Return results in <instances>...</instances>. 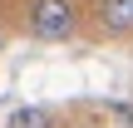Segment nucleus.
I'll return each instance as SVG.
<instances>
[{"label": "nucleus", "instance_id": "nucleus-1", "mask_svg": "<svg viewBox=\"0 0 133 128\" xmlns=\"http://www.w3.org/2000/svg\"><path fill=\"white\" fill-rule=\"evenodd\" d=\"M25 25H30L35 39L59 44V39H69V35L79 30V10H74V0H30Z\"/></svg>", "mask_w": 133, "mask_h": 128}, {"label": "nucleus", "instance_id": "nucleus-2", "mask_svg": "<svg viewBox=\"0 0 133 128\" xmlns=\"http://www.w3.org/2000/svg\"><path fill=\"white\" fill-rule=\"evenodd\" d=\"M94 15H99L104 35H114V39L133 35V0H94Z\"/></svg>", "mask_w": 133, "mask_h": 128}, {"label": "nucleus", "instance_id": "nucleus-3", "mask_svg": "<svg viewBox=\"0 0 133 128\" xmlns=\"http://www.w3.org/2000/svg\"><path fill=\"white\" fill-rule=\"evenodd\" d=\"M10 128H54V113L39 109V104H25V109L10 113Z\"/></svg>", "mask_w": 133, "mask_h": 128}, {"label": "nucleus", "instance_id": "nucleus-4", "mask_svg": "<svg viewBox=\"0 0 133 128\" xmlns=\"http://www.w3.org/2000/svg\"><path fill=\"white\" fill-rule=\"evenodd\" d=\"M104 109H109L118 123H128V128H133V104H104Z\"/></svg>", "mask_w": 133, "mask_h": 128}]
</instances>
